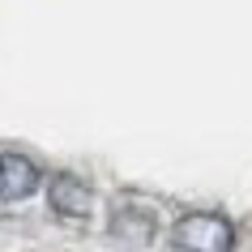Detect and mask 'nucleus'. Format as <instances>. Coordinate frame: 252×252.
Instances as JSON below:
<instances>
[{"label": "nucleus", "mask_w": 252, "mask_h": 252, "mask_svg": "<svg viewBox=\"0 0 252 252\" xmlns=\"http://www.w3.org/2000/svg\"><path fill=\"white\" fill-rule=\"evenodd\" d=\"M180 252H231L235 248V226L222 214H184L171 231Z\"/></svg>", "instance_id": "nucleus-1"}, {"label": "nucleus", "mask_w": 252, "mask_h": 252, "mask_svg": "<svg viewBox=\"0 0 252 252\" xmlns=\"http://www.w3.org/2000/svg\"><path fill=\"white\" fill-rule=\"evenodd\" d=\"M47 201H52V210L68 222H81V218H90L94 210V192L81 184L77 175H52V184H47Z\"/></svg>", "instance_id": "nucleus-2"}, {"label": "nucleus", "mask_w": 252, "mask_h": 252, "mask_svg": "<svg viewBox=\"0 0 252 252\" xmlns=\"http://www.w3.org/2000/svg\"><path fill=\"white\" fill-rule=\"evenodd\" d=\"M39 188V167L26 154H0V201H26Z\"/></svg>", "instance_id": "nucleus-3"}, {"label": "nucleus", "mask_w": 252, "mask_h": 252, "mask_svg": "<svg viewBox=\"0 0 252 252\" xmlns=\"http://www.w3.org/2000/svg\"><path fill=\"white\" fill-rule=\"evenodd\" d=\"M111 235L124 239V244H133V248H146L150 239H154V218L141 210H124L120 205L116 218H111Z\"/></svg>", "instance_id": "nucleus-4"}]
</instances>
